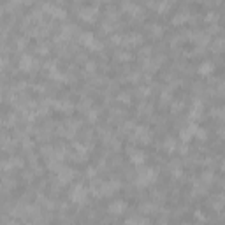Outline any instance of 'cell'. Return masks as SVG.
Listing matches in <instances>:
<instances>
[{
	"mask_svg": "<svg viewBox=\"0 0 225 225\" xmlns=\"http://www.w3.org/2000/svg\"><path fill=\"white\" fill-rule=\"evenodd\" d=\"M84 197H86V192H84V188H83L81 185H77V187L74 188L72 201H76V202H81V201H84Z\"/></svg>",
	"mask_w": 225,
	"mask_h": 225,
	"instance_id": "1",
	"label": "cell"
},
{
	"mask_svg": "<svg viewBox=\"0 0 225 225\" xmlns=\"http://www.w3.org/2000/svg\"><path fill=\"white\" fill-rule=\"evenodd\" d=\"M130 160H132L134 164H141V162L144 160V153H143V151L132 150V151H130Z\"/></svg>",
	"mask_w": 225,
	"mask_h": 225,
	"instance_id": "2",
	"label": "cell"
},
{
	"mask_svg": "<svg viewBox=\"0 0 225 225\" xmlns=\"http://www.w3.org/2000/svg\"><path fill=\"white\" fill-rule=\"evenodd\" d=\"M123 209H125V204H123V202H113V204L109 206V211H111V213H114V215L123 213Z\"/></svg>",
	"mask_w": 225,
	"mask_h": 225,
	"instance_id": "3",
	"label": "cell"
},
{
	"mask_svg": "<svg viewBox=\"0 0 225 225\" xmlns=\"http://www.w3.org/2000/svg\"><path fill=\"white\" fill-rule=\"evenodd\" d=\"M125 225H148V220H144V218H128L127 220V223Z\"/></svg>",
	"mask_w": 225,
	"mask_h": 225,
	"instance_id": "4",
	"label": "cell"
},
{
	"mask_svg": "<svg viewBox=\"0 0 225 225\" xmlns=\"http://www.w3.org/2000/svg\"><path fill=\"white\" fill-rule=\"evenodd\" d=\"M199 72H201V74H209V72H213V63H202L201 69H199Z\"/></svg>",
	"mask_w": 225,
	"mask_h": 225,
	"instance_id": "5",
	"label": "cell"
},
{
	"mask_svg": "<svg viewBox=\"0 0 225 225\" xmlns=\"http://www.w3.org/2000/svg\"><path fill=\"white\" fill-rule=\"evenodd\" d=\"M30 65H32V58H30V56H25V58L21 60V67H23V69H28Z\"/></svg>",
	"mask_w": 225,
	"mask_h": 225,
	"instance_id": "6",
	"label": "cell"
},
{
	"mask_svg": "<svg viewBox=\"0 0 225 225\" xmlns=\"http://www.w3.org/2000/svg\"><path fill=\"white\" fill-rule=\"evenodd\" d=\"M120 100L128 104V102H130V95H128V93H121V95H120Z\"/></svg>",
	"mask_w": 225,
	"mask_h": 225,
	"instance_id": "7",
	"label": "cell"
},
{
	"mask_svg": "<svg viewBox=\"0 0 225 225\" xmlns=\"http://www.w3.org/2000/svg\"><path fill=\"white\" fill-rule=\"evenodd\" d=\"M151 28H153V30H151V33H153V35H155V33H157V35H160V33H162V30H160V26H158V25H157V26H151Z\"/></svg>",
	"mask_w": 225,
	"mask_h": 225,
	"instance_id": "8",
	"label": "cell"
},
{
	"mask_svg": "<svg viewBox=\"0 0 225 225\" xmlns=\"http://www.w3.org/2000/svg\"><path fill=\"white\" fill-rule=\"evenodd\" d=\"M174 148V143H172V139H167V143H165V150H172Z\"/></svg>",
	"mask_w": 225,
	"mask_h": 225,
	"instance_id": "9",
	"label": "cell"
},
{
	"mask_svg": "<svg viewBox=\"0 0 225 225\" xmlns=\"http://www.w3.org/2000/svg\"><path fill=\"white\" fill-rule=\"evenodd\" d=\"M0 67H2V60H0Z\"/></svg>",
	"mask_w": 225,
	"mask_h": 225,
	"instance_id": "10",
	"label": "cell"
}]
</instances>
